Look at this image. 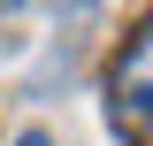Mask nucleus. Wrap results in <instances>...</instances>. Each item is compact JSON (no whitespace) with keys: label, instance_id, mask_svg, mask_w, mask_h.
Wrapping results in <instances>:
<instances>
[{"label":"nucleus","instance_id":"f03ea898","mask_svg":"<svg viewBox=\"0 0 153 146\" xmlns=\"http://www.w3.org/2000/svg\"><path fill=\"white\" fill-rule=\"evenodd\" d=\"M16 146H54V138H46V131H23V138H16Z\"/></svg>","mask_w":153,"mask_h":146},{"label":"nucleus","instance_id":"f257e3e1","mask_svg":"<svg viewBox=\"0 0 153 146\" xmlns=\"http://www.w3.org/2000/svg\"><path fill=\"white\" fill-rule=\"evenodd\" d=\"M107 123L130 146H153V8L123 38V54L107 62Z\"/></svg>","mask_w":153,"mask_h":146}]
</instances>
